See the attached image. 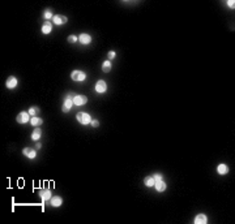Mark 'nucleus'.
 <instances>
[{"instance_id": "nucleus-1", "label": "nucleus", "mask_w": 235, "mask_h": 224, "mask_svg": "<svg viewBox=\"0 0 235 224\" xmlns=\"http://www.w3.org/2000/svg\"><path fill=\"white\" fill-rule=\"evenodd\" d=\"M76 119H77V121L80 123V124H82V125H86V124H89V123L91 121L90 115L86 113V112H84V111L78 112V113L76 115Z\"/></svg>"}, {"instance_id": "nucleus-20", "label": "nucleus", "mask_w": 235, "mask_h": 224, "mask_svg": "<svg viewBox=\"0 0 235 224\" xmlns=\"http://www.w3.org/2000/svg\"><path fill=\"white\" fill-rule=\"evenodd\" d=\"M41 136H42V130L41 129H35L32 133V139L33 141H38V139L41 138Z\"/></svg>"}, {"instance_id": "nucleus-14", "label": "nucleus", "mask_w": 235, "mask_h": 224, "mask_svg": "<svg viewBox=\"0 0 235 224\" xmlns=\"http://www.w3.org/2000/svg\"><path fill=\"white\" fill-rule=\"evenodd\" d=\"M208 222V219H206V216L204 214H198L197 216L195 218V223L196 224H205Z\"/></svg>"}, {"instance_id": "nucleus-8", "label": "nucleus", "mask_w": 235, "mask_h": 224, "mask_svg": "<svg viewBox=\"0 0 235 224\" xmlns=\"http://www.w3.org/2000/svg\"><path fill=\"white\" fill-rule=\"evenodd\" d=\"M5 85H7L8 89H15L16 86H17V78L13 77V76L8 77V78H7V82H5Z\"/></svg>"}, {"instance_id": "nucleus-12", "label": "nucleus", "mask_w": 235, "mask_h": 224, "mask_svg": "<svg viewBox=\"0 0 235 224\" xmlns=\"http://www.w3.org/2000/svg\"><path fill=\"white\" fill-rule=\"evenodd\" d=\"M51 30H52V24L50 21H46L43 24V26H42V33L43 34H50Z\"/></svg>"}, {"instance_id": "nucleus-21", "label": "nucleus", "mask_w": 235, "mask_h": 224, "mask_svg": "<svg viewBox=\"0 0 235 224\" xmlns=\"http://www.w3.org/2000/svg\"><path fill=\"white\" fill-rule=\"evenodd\" d=\"M43 18H46V20H49V18H54V16H52V10L50 9V8H47V9L43 12Z\"/></svg>"}, {"instance_id": "nucleus-4", "label": "nucleus", "mask_w": 235, "mask_h": 224, "mask_svg": "<svg viewBox=\"0 0 235 224\" xmlns=\"http://www.w3.org/2000/svg\"><path fill=\"white\" fill-rule=\"evenodd\" d=\"M106 90H107V83H106L103 80H99L96 83V91L99 94H102V93H105Z\"/></svg>"}, {"instance_id": "nucleus-15", "label": "nucleus", "mask_w": 235, "mask_h": 224, "mask_svg": "<svg viewBox=\"0 0 235 224\" xmlns=\"http://www.w3.org/2000/svg\"><path fill=\"white\" fill-rule=\"evenodd\" d=\"M154 186H155V190H157V192H163V190L166 189V184H165L162 180L155 181V183H154Z\"/></svg>"}, {"instance_id": "nucleus-7", "label": "nucleus", "mask_w": 235, "mask_h": 224, "mask_svg": "<svg viewBox=\"0 0 235 224\" xmlns=\"http://www.w3.org/2000/svg\"><path fill=\"white\" fill-rule=\"evenodd\" d=\"M39 197L42 198V201L51 200V192H50V189H41L39 190Z\"/></svg>"}, {"instance_id": "nucleus-11", "label": "nucleus", "mask_w": 235, "mask_h": 224, "mask_svg": "<svg viewBox=\"0 0 235 224\" xmlns=\"http://www.w3.org/2000/svg\"><path fill=\"white\" fill-rule=\"evenodd\" d=\"M50 202H51V206L59 207V206H61V203H63V200H61V197H59V195H54V197H51Z\"/></svg>"}, {"instance_id": "nucleus-16", "label": "nucleus", "mask_w": 235, "mask_h": 224, "mask_svg": "<svg viewBox=\"0 0 235 224\" xmlns=\"http://www.w3.org/2000/svg\"><path fill=\"white\" fill-rule=\"evenodd\" d=\"M217 172L220 173V175H226V173L229 172V167L226 166V164H218Z\"/></svg>"}, {"instance_id": "nucleus-2", "label": "nucleus", "mask_w": 235, "mask_h": 224, "mask_svg": "<svg viewBox=\"0 0 235 224\" xmlns=\"http://www.w3.org/2000/svg\"><path fill=\"white\" fill-rule=\"evenodd\" d=\"M71 78L73 81H76V82H82V81L86 78V74L84 73L82 71H73L71 73Z\"/></svg>"}, {"instance_id": "nucleus-18", "label": "nucleus", "mask_w": 235, "mask_h": 224, "mask_svg": "<svg viewBox=\"0 0 235 224\" xmlns=\"http://www.w3.org/2000/svg\"><path fill=\"white\" fill-rule=\"evenodd\" d=\"M30 123H32L33 127H39V125H42L43 120H42L41 117H34V116H33L32 119H30Z\"/></svg>"}, {"instance_id": "nucleus-24", "label": "nucleus", "mask_w": 235, "mask_h": 224, "mask_svg": "<svg viewBox=\"0 0 235 224\" xmlns=\"http://www.w3.org/2000/svg\"><path fill=\"white\" fill-rule=\"evenodd\" d=\"M153 178H154V181H159V180H162V175L155 173V175H153Z\"/></svg>"}, {"instance_id": "nucleus-26", "label": "nucleus", "mask_w": 235, "mask_h": 224, "mask_svg": "<svg viewBox=\"0 0 235 224\" xmlns=\"http://www.w3.org/2000/svg\"><path fill=\"white\" fill-rule=\"evenodd\" d=\"M115 52H114V51H110V52H108V59H114V57H115Z\"/></svg>"}, {"instance_id": "nucleus-6", "label": "nucleus", "mask_w": 235, "mask_h": 224, "mask_svg": "<svg viewBox=\"0 0 235 224\" xmlns=\"http://www.w3.org/2000/svg\"><path fill=\"white\" fill-rule=\"evenodd\" d=\"M22 154H24L26 158L29 159H34L35 155H37V153H35L34 149H32V147H25L24 150H22Z\"/></svg>"}, {"instance_id": "nucleus-25", "label": "nucleus", "mask_w": 235, "mask_h": 224, "mask_svg": "<svg viewBox=\"0 0 235 224\" xmlns=\"http://www.w3.org/2000/svg\"><path fill=\"white\" fill-rule=\"evenodd\" d=\"M90 124H91V127L97 128L98 125H99V121H98V120H91V121H90Z\"/></svg>"}, {"instance_id": "nucleus-13", "label": "nucleus", "mask_w": 235, "mask_h": 224, "mask_svg": "<svg viewBox=\"0 0 235 224\" xmlns=\"http://www.w3.org/2000/svg\"><path fill=\"white\" fill-rule=\"evenodd\" d=\"M72 106H73V99L65 98V102H64V104H63V112H68L72 108Z\"/></svg>"}, {"instance_id": "nucleus-9", "label": "nucleus", "mask_w": 235, "mask_h": 224, "mask_svg": "<svg viewBox=\"0 0 235 224\" xmlns=\"http://www.w3.org/2000/svg\"><path fill=\"white\" fill-rule=\"evenodd\" d=\"M52 20H54L55 25H64L67 21H68V18H67L65 16H63V15H56Z\"/></svg>"}, {"instance_id": "nucleus-22", "label": "nucleus", "mask_w": 235, "mask_h": 224, "mask_svg": "<svg viewBox=\"0 0 235 224\" xmlns=\"http://www.w3.org/2000/svg\"><path fill=\"white\" fill-rule=\"evenodd\" d=\"M38 112H39V108H38V107H32V108L29 110V113L33 115V116H34L35 113H38Z\"/></svg>"}, {"instance_id": "nucleus-10", "label": "nucleus", "mask_w": 235, "mask_h": 224, "mask_svg": "<svg viewBox=\"0 0 235 224\" xmlns=\"http://www.w3.org/2000/svg\"><path fill=\"white\" fill-rule=\"evenodd\" d=\"M78 41H80L81 44H89L91 42V37L89 34H85V33H82V34L78 37Z\"/></svg>"}, {"instance_id": "nucleus-5", "label": "nucleus", "mask_w": 235, "mask_h": 224, "mask_svg": "<svg viewBox=\"0 0 235 224\" xmlns=\"http://www.w3.org/2000/svg\"><path fill=\"white\" fill-rule=\"evenodd\" d=\"M86 102H88V98L85 95H75L73 98V104L76 106H84Z\"/></svg>"}, {"instance_id": "nucleus-23", "label": "nucleus", "mask_w": 235, "mask_h": 224, "mask_svg": "<svg viewBox=\"0 0 235 224\" xmlns=\"http://www.w3.org/2000/svg\"><path fill=\"white\" fill-rule=\"evenodd\" d=\"M77 39L78 38H76V35H69V37H68V42H69V43H75Z\"/></svg>"}, {"instance_id": "nucleus-3", "label": "nucleus", "mask_w": 235, "mask_h": 224, "mask_svg": "<svg viewBox=\"0 0 235 224\" xmlns=\"http://www.w3.org/2000/svg\"><path fill=\"white\" fill-rule=\"evenodd\" d=\"M16 120H17L18 124H25V123H27L30 120V113L29 112H20L17 115V117H16Z\"/></svg>"}, {"instance_id": "nucleus-19", "label": "nucleus", "mask_w": 235, "mask_h": 224, "mask_svg": "<svg viewBox=\"0 0 235 224\" xmlns=\"http://www.w3.org/2000/svg\"><path fill=\"white\" fill-rule=\"evenodd\" d=\"M102 71L105 72V73H107V72L111 71V63H110V60L103 61V64H102Z\"/></svg>"}, {"instance_id": "nucleus-17", "label": "nucleus", "mask_w": 235, "mask_h": 224, "mask_svg": "<svg viewBox=\"0 0 235 224\" xmlns=\"http://www.w3.org/2000/svg\"><path fill=\"white\" fill-rule=\"evenodd\" d=\"M154 178H153V176H148V177H145L144 178V184L146 185L148 188H150V186H154Z\"/></svg>"}, {"instance_id": "nucleus-27", "label": "nucleus", "mask_w": 235, "mask_h": 224, "mask_svg": "<svg viewBox=\"0 0 235 224\" xmlns=\"http://www.w3.org/2000/svg\"><path fill=\"white\" fill-rule=\"evenodd\" d=\"M227 4H229V7H230V8H234L235 3H234V0H229V1H227Z\"/></svg>"}]
</instances>
